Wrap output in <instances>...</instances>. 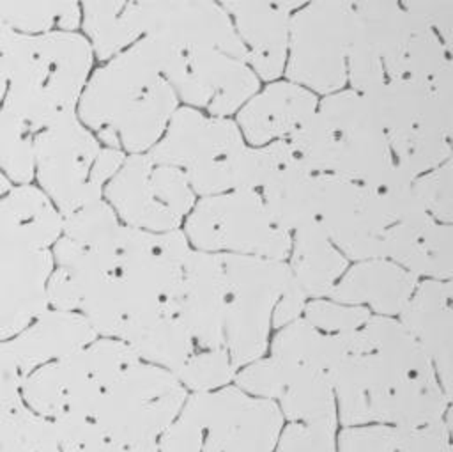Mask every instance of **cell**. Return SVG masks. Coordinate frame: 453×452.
<instances>
[{
	"mask_svg": "<svg viewBox=\"0 0 453 452\" xmlns=\"http://www.w3.org/2000/svg\"><path fill=\"white\" fill-rule=\"evenodd\" d=\"M191 246L182 230L145 232L117 223L90 243L64 236L51 246L48 303L81 314L97 337L129 342L177 312Z\"/></svg>",
	"mask_w": 453,
	"mask_h": 452,
	"instance_id": "cell-1",
	"label": "cell"
},
{
	"mask_svg": "<svg viewBox=\"0 0 453 452\" xmlns=\"http://www.w3.org/2000/svg\"><path fill=\"white\" fill-rule=\"evenodd\" d=\"M340 355L329 369L338 424L421 427L449 415L451 397L398 319L372 316L338 335Z\"/></svg>",
	"mask_w": 453,
	"mask_h": 452,
	"instance_id": "cell-2",
	"label": "cell"
},
{
	"mask_svg": "<svg viewBox=\"0 0 453 452\" xmlns=\"http://www.w3.org/2000/svg\"><path fill=\"white\" fill-rule=\"evenodd\" d=\"M147 39L182 106L234 117L262 85L221 2L157 0Z\"/></svg>",
	"mask_w": 453,
	"mask_h": 452,
	"instance_id": "cell-3",
	"label": "cell"
},
{
	"mask_svg": "<svg viewBox=\"0 0 453 452\" xmlns=\"http://www.w3.org/2000/svg\"><path fill=\"white\" fill-rule=\"evenodd\" d=\"M179 106L145 37L92 69L76 117L104 145L143 154L161 140Z\"/></svg>",
	"mask_w": 453,
	"mask_h": 452,
	"instance_id": "cell-4",
	"label": "cell"
},
{
	"mask_svg": "<svg viewBox=\"0 0 453 452\" xmlns=\"http://www.w3.org/2000/svg\"><path fill=\"white\" fill-rule=\"evenodd\" d=\"M347 73L349 89L361 94L398 80L453 92V44L403 0H356Z\"/></svg>",
	"mask_w": 453,
	"mask_h": 452,
	"instance_id": "cell-5",
	"label": "cell"
},
{
	"mask_svg": "<svg viewBox=\"0 0 453 452\" xmlns=\"http://www.w3.org/2000/svg\"><path fill=\"white\" fill-rule=\"evenodd\" d=\"M288 144L313 174L373 188L412 181L396 167L370 99L349 87L320 97L311 119Z\"/></svg>",
	"mask_w": 453,
	"mask_h": 452,
	"instance_id": "cell-6",
	"label": "cell"
},
{
	"mask_svg": "<svg viewBox=\"0 0 453 452\" xmlns=\"http://www.w3.org/2000/svg\"><path fill=\"white\" fill-rule=\"evenodd\" d=\"M94 53L81 32L14 34L2 62L5 92L0 108L34 135L76 115L94 69Z\"/></svg>",
	"mask_w": 453,
	"mask_h": 452,
	"instance_id": "cell-7",
	"label": "cell"
},
{
	"mask_svg": "<svg viewBox=\"0 0 453 452\" xmlns=\"http://www.w3.org/2000/svg\"><path fill=\"white\" fill-rule=\"evenodd\" d=\"M285 142L251 147L234 117L179 106L149 154L179 168L198 199L232 190L257 191Z\"/></svg>",
	"mask_w": 453,
	"mask_h": 452,
	"instance_id": "cell-8",
	"label": "cell"
},
{
	"mask_svg": "<svg viewBox=\"0 0 453 452\" xmlns=\"http://www.w3.org/2000/svg\"><path fill=\"white\" fill-rule=\"evenodd\" d=\"M225 278V349L235 369L267 353L273 333L303 316L306 298L285 261L219 255Z\"/></svg>",
	"mask_w": 453,
	"mask_h": 452,
	"instance_id": "cell-9",
	"label": "cell"
},
{
	"mask_svg": "<svg viewBox=\"0 0 453 452\" xmlns=\"http://www.w3.org/2000/svg\"><path fill=\"white\" fill-rule=\"evenodd\" d=\"M411 183L373 188L315 174L311 218L350 262L380 259L388 230L407 213L421 209Z\"/></svg>",
	"mask_w": 453,
	"mask_h": 452,
	"instance_id": "cell-10",
	"label": "cell"
},
{
	"mask_svg": "<svg viewBox=\"0 0 453 452\" xmlns=\"http://www.w3.org/2000/svg\"><path fill=\"white\" fill-rule=\"evenodd\" d=\"M365 96L380 119L396 167L407 177L451 161L453 92L398 80Z\"/></svg>",
	"mask_w": 453,
	"mask_h": 452,
	"instance_id": "cell-11",
	"label": "cell"
},
{
	"mask_svg": "<svg viewBox=\"0 0 453 452\" xmlns=\"http://www.w3.org/2000/svg\"><path fill=\"white\" fill-rule=\"evenodd\" d=\"M127 154L104 145L76 115L34 136V177L62 216L103 199Z\"/></svg>",
	"mask_w": 453,
	"mask_h": 452,
	"instance_id": "cell-12",
	"label": "cell"
},
{
	"mask_svg": "<svg viewBox=\"0 0 453 452\" xmlns=\"http://www.w3.org/2000/svg\"><path fill=\"white\" fill-rule=\"evenodd\" d=\"M136 360L126 342L97 337L83 349L32 370L21 386L23 402L50 420L64 415L92 418L104 390Z\"/></svg>",
	"mask_w": 453,
	"mask_h": 452,
	"instance_id": "cell-13",
	"label": "cell"
},
{
	"mask_svg": "<svg viewBox=\"0 0 453 452\" xmlns=\"http://www.w3.org/2000/svg\"><path fill=\"white\" fill-rule=\"evenodd\" d=\"M180 230L191 250L212 255L285 261L290 248V232L253 190L198 199Z\"/></svg>",
	"mask_w": 453,
	"mask_h": 452,
	"instance_id": "cell-14",
	"label": "cell"
},
{
	"mask_svg": "<svg viewBox=\"0 0 453 452\" xmlns=\"http://www.w3.org/2000/svg\"><path fill=\"white\" fill-rule=\"evenodd\" d=\"M188 399L173 372L136 360L101 395L92 420L120 448L157 443Z\"/></svg>",
	"mask_w": 453,
	"mask_h": 452,
	"instance_id": "cell-15",
	"label": "cell"
},
{
	"mask_svg": "<svg viewBox=\"0 0 453 452\" xmlns=\"http://www.w3.org/2000/svg\"><path fill=\"white\" fill-rule=\"evenodd\" d=\"M352 0L303 2L290 19L283 78L319 97L349 87Z\"/></svg>",
	"mask_w": 453,
	"mask_h": 452,
	"instance_id": "cell-16",
	"label": "cell"
},
{
	"mask_svg": "<svg viewBox=\"0 0 453 452\" xmlns=\"http://www.w3.org/2000/svg\"><path fill=\"white\" fill-rule=\"evenodd\" d=\"M103 200L122 225L163 234L182 229L198 197L179 168L143 152L126 156Z\"/></svg>",
	"mask_w": 453,
	"mask_h": 452,
	"instance_id": "cell-17",
	"label": "cell"
},
{
	"mask_svg": "<svg viewBox=\"0 0 453 452\" xmlns=\"http://www.w3.org/2000/svg\"><path fill=\"white\" fill-rule=\"evenodd\" d=\"M191 395L205 427L202 452L274 450L285 422L274 401L253 397L234 383Z\"/></svg>",
	"mask_w": 453,
	"mask_h": 452,
	"instance_id": "cell-18",
	"label": "cell"
},
{
	"mask_svg": "<svg viewBox=\"0 0 453 452\" xmlns=\"http://www.w3.org/2000/svg\"><path fill=\"white\" fill-rule=\"evenodd\" d=\"M301 4V0L221 2L242 44L248 66L260 83L283 78L290 19Z\"/></svg>",
	"mask_w": 453,
	"mask_h": 452,
	"instance_id": "cell-19",
	"label": "cell"
},
{
	"mask_svg": "<svg viewBox=\"0 0 453 452\" xmlns=\"http://www.w3.org/2000/svg\"><path fill=\"white\" fill-rule=\"evenodd\" d=\"M319 96L308 89L280 78L260 89L234 115L246 144L265 147L292 140L311 119Z\"/></svg>",
	"mask_w": 453,
	"mask_h": 452,
	"instance_id": "cell-20",
	"label": "cell"
},
{
	"mask_svg": "<svg viewBox=\"0 0 453 452\" xmlns=\"http://www.w3.org/2000/svg\"><path fill=\"white\" fill-rule=\"evenodd\" d=\"M451 298V280H419L403 312L396 317L423 349L449 397L453 392Z\"/></svg>",
	"mask_w": 453,
	"mask_h": 452,
	"instance_id": "cell-21",
	"label": "cell"
},
{
	"mask_svg": "<svg viewBox=\"0 0 453 452\" xmlns=\"http://www.w3.org/2000/svg\"><path fill=\"white\" fill-rule=\"evenodd\" d=\"M380 259L393 261L418 280H451L453 223L414 209L388 230Z\"/></svg>",
	"mask_w": 453,
	"mask_h": 452,
	"instance_id": "cell-22",
	"label": "cell"
},
{
	"mask_svg": "<svg viewBox=\"0 0 453 452\" xmlns=\"http://www.w3.org/2000/svg\"><path fill=\"white\" fill-rule=\"evenodd\" d=\"M177 312L196 349L225 347V278L219 255L191 252Z\"/></svg>",
	"mask_w": 453,
	"mask_h": 452,
	"instance_id": "cell-23",
	"label": "cell"
},
{
	"mask_svg": "<svg viewBox=\"0 0 453 452\" xmlns=\"http://www.w3.org/2000/svg\"><path fill=\"white\" fill-rule=\"evenodd\" d=\"M418 278L388 259L349 264L327 298L366 308L375 317L396 319L409 303Z\"/></svg>",
	"mask_w": 453,
	"mask_h": 452,
	"instance_id": "cell-24",
	"label": "cell"
},
{
	"mask_svg": "<svg viewBox=\"0 0 453 452\" xmlns=\"http://www.w3.org/2000/svg\"><path fill=\"white\" fill-rule=\"evenodd\" d=\"M96 339L97 333L81 314L48 308L5 344L21 372L28 376L37 367L62 360Z\"/></svg>",
	"mask_w": 453,
	"mask_h": 452,
	"instance_id": "cell-25",
	"label": "cell"
},
{
	"mask_svg": "<svg viewBox=\"0 0 453 452\" xmlns=\"http://www.w3.org/2000/svg\"><path fill=\"white\" fill-rule=\"evenodd\" d=\"M81 34L94 58L104 62L145 39L156 18V2H81Z\"/></svg>",
	"mask_w": 453,
	"mask_h": 452,
	"instance_id": "cell-26",
	"label": "cell"
},
{
	"mask_svg": "<svg viewBox=\"0 0 453 452\" xmlns=\"http://www.w3.org/2000/svg\"><path fill=\"white\" fill-rule=\"evenodd\" d=\"M64 216L39 186H11L0 197V243L51 250L62 236Z\"/></svg>",
	"mask_w": 453,
	"mask_h": 452,
	"instance_id": "cell-27",
	"label": "cell"
},
{
	"mask_svg": "<svg viewBox=\"0 0 453 452\" xmlns=\"http://www.w3.org/2000/svg\"><path fill=\"white\" fill-rule=\"evenodd\" d=\"M285 262L306 300L327 298L350 264L317 222L303 223L290 232Z\"/></svg>",
	"mask_w": 453,
	"mask_h": 452,
	"instance_id": "cell-28",
	"label": "cell"
},
{
	"mask_svg": "<svg viewBox=\"0 0 453 452\" xmlns=\"http://www.w3.org/2000/svg\"><path fill=\"white\" fill-rule=\"evenodd\" d=\"M267 355V353H265ZM278 367L281 392L276 404L288 424L338 429V411L327 372L294 365L267 355Z\"/></svg>",
	"mask_w": 453,
	"mask_h": 452,
	"instance_id": "cell-29",
	"label": "cell"
},
{
	"mask_svg": "<svg viewBox=\"0 0 453 452\" xmlns=\"http://www.w3.org/2000/svg\"><path fill=\"white\" fill-rule=\"evenodd\" d=\"M449 415L435 424L402 427L366 424L343 427L336 436L338 452H451Z\"/></svg>",
	"mask_w": 453,
	"mask_h": 452,
	"instance_id": "cell-30",
	"label": "cell"
},
{
	"mask_svg": "<svg viewBox=\"0 0 453 452\" xmlns=\"http://www.w3.org/2000/svg\"><path fill=\"white\" fill-rule=\"evenodd\" d=\"M127 346L147 363L177 372L184 362L196 351V346L179 317V312L168 314L134 335Z\"/></svg>",
	"mask_w": 453,
	"mask_h": 452,
	"instance_id": "cell-31",
	"label": "cell"
},
{
	"mask_svg": "<svg viewBox=\"0 0 453 452\" xmlns=\"http://www.w3.org/2000/svg\"><path fill=\"white\" fill-rule=\"evenodd\" d=\"M0 19L18 34L80 32V2H0Z\"/></svg>",
	"mask_w": 453,
	"mask_h": 452,
	"instance_id": "cell-32",
	"label": "cell"
},
{
	"mask_svg": "<svg viewBox=\"0 0 453 452\" xmlns=\"http://www.w3.org/2000/svg\"><path fill=\"white\" fill-rule=\"evenodd\" d=\"M0 452H62L53 422L25 404L0 413Z\"/></svg>",
	"mask_w": 453,
	"mask_h": 452,
	"instance_id": "cell-33",
	"label": "cell"
},
{
	"mask_svg": "<svg viewBox=\"0 0 453 452\" xmlns=\"http://www.w3.org/2000/svg\"><path fill=\"white\" fill-rule=\"evenodd\" d=\"M34 133L0 108V172L16 184L34 179Z\"/></svg>",
	"mask_w": 453,
	"mask_h": 452,
	"instance_id": "cell-34",
	"label": "cell"
},
{
	"mask_svg": "<svg viewBox=\"0 0 453 452\" xmlns=\"http://www.w3.org/2000/svg\"><path fill=\"white\" fill-rule=\"evenodd\" d=\"M235 372L237 369L225 347L196 349L175 372V378L188 394H202L234 383Z\"/></svg>",
	"mask_w": 453,
	"mask_h": 452,
	"instance_id": "cell-35",
	"label": "cell"
},
{
	"mask_svg": "<svg viewBox=\"0 0 453 452\" xmlns=\"http://www.w3.org/2000/svg\"><path fill=\"white\" fill-rule=\"evenodd\" d=\"M411 188L428 216L441 223H453V161L416 175Z\"/></svg>",
	"mask_w": 453,
	"mask_h": 452,
	"instance_id": "cell-36",
	"label": "cell"
},
{
	"mask_svg": "<svg viewBox=\"0 0 453 452\" xmlns=\"http://www.w3.org/2000/svg\"><path fill=\"white\" fill-rule=\"evenodd\" d=\"M301 317L326 335H342L361 328L372 314L363 307L319 298L306 301Z\"/></svg>",
	"mask_w": 453,
	"mask_h": 452,
	"instance_id": "cell-37",
	"label": "cell"
},
{
	"mask_svg": "<svg viewBox=\"0 0 453 452\" xmlns=\"http://www.w3.org/2000/svg\"><path fill=\"white\" fill-rule=\"evenodd\" d=\"M205 427L198 404L191 394L173 422L157 438V452H202Z\"/></svg>",
	"mask_w": 453,
	"mask_h": 452,
	"instance_id": "cell-38",
	"label": "cell"
},
{
	"mask_svg": "<svg viewBox=\"0 0 453 452\" xmlns=\"http://www.w3.org/2000/svg\"><path fill=\"white\" fill-rule=\"evenodd\" d=\"M273 452H338L336 429L324 425H283Z\"/></svg>",
	"mask_w": 453,
	"mask_h": 452,
	"instance_id": "cell-39",
	"label": "cell"
},
{
	"mask_svg": "<svg viewBox=\"0 0 453 452\" xmlns=\"http://www.w3.org/2000/svg\"><path fill=\"white\" fill-rule=\"evenodd\" d=\"M25 378L5 340L0 342V413L18 409L25 404L21 397Z\"/></svg>",
	"mask_w": 453,
	"mask_h": 452,
	"instance_id": "cell-40",
	"label": "cell"
},
{
	"mask_svg": "<svg viewBox=\"0 0 453 452\" xmlns=\"http://www.w3.org/2000/svg\"><path fill=\"white\" fill-rule=\"evenodd\" d=\"M403 4L441 39L453 44V0H403Z\"/></svg>",
	"mask_w": 453,
	"mask_h": 452,
	"instance_id": "cell-41",
	"label": "cell"
},
{
	"mask_svg": "<svg viewBox=\"0 0 453 452\" xmlns=\"http://www.w3.org/2000/svg\"><path fill=\"white\" fill-rule=\"evenodd\" d=\"M62 452H122V448L115 441H111L108 438H101V440H94V441H88L83 445L64 448Z\"/></svg>",
	"mask_w": 453,
	"mask_h": 452,
	"instance_id": "cell-42",
	"label": "cell"
},
{
	"mask_svg": "<svg viewBox=\"0 0 453 452\" xmlns=\"http://www.w3.org/2000/svg\"><path fill=\"white\" fill-rule=\"evenodd\" d=\"M14 30L12 28H9L2 19H0V62H2V58H4V55H5V51H7V48H9V44H11V41H12V37H14Z\"/></svg>",
	"mask_w": 453,
	"mask_h": 452,
	"instance_id": "cell-43",
	"label": "cell"
},
{
	"mask_svg": "<svg viewBox=\"0 0 453 452\" xmlns=\"http://www.w3.org/2000/svg\"><path fill=\"white\" fill-rule=\"evenodd\" d=\"M11 190V181L0 172V197Z\"/></svg>",
	"mask_w": 453,
	"mask_h": 452,
	"instance_id": "cell-44",
	"label": "cell"
}]
</instances>
